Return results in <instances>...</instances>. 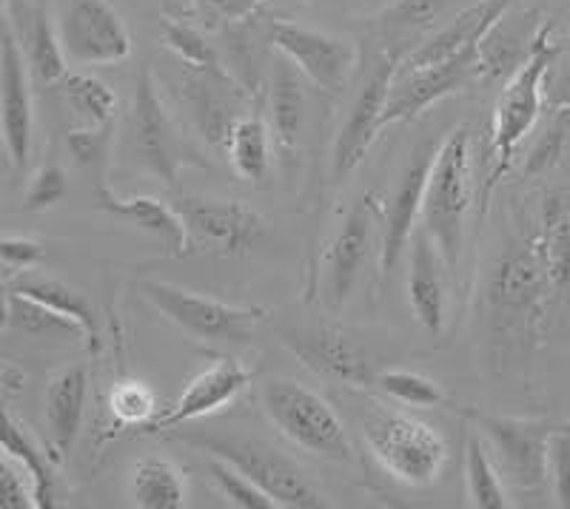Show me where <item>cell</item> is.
I'll use <instances>...</instances> for the list:
<instances>
[{
  "instance_id": "1f68e13d",
  "label": "cell",
  "mask_w": 570,
  "mask_h": 509,
  "mask_svg": "<svg viewBox=\"0 0 570 509\" xmlns=\"http://www.w3.org/2000/svg\"><path fill=\"white\" fill-rule=\"evenodd\" d=\"M3 328L18 330L32 339H43V336H78L80 330L69 322V319L58 317L55 310L46 305L35 302V299L23 297L18 290H9L7 302H3Z\"/></svg>"
},
{
  "instance_id": "277c9868",
  "label": "cell",
  "mask_w": 570,
  "mask_h": 509,
  "mask_svg": "<svg viewBox=\"0 0 570 509\" xmlns=\"http://www.w3.org/2000/svg\"><path fill=\"white\" fill-rule=\"evenodd\" d=\"M263 410L285 439L312 456L351 465L354 447L340 413L328 399L294 379H272L263 385Z\"/></svg>"
},
{
  "instance_id": "d6986e66",
  "label": "cell",
  "mask_w": 570,
  "mask_h": 509,
  "mask_svg": "<svg viewBox=\"0 0 570 509\" xmlns=\"http://www.w3.org/2000/svg\"><path fill=\"white\" fill-rule=\"evenodd\" d=\"M511 9V0H482L476 7L456 14L448 27L431 34L425 43H420L409 58L402 60L400 69H425V66L445 63L456 54L468 52L473 46H480L482 38L499 23V18Z\"/></svg>"
},
{
  "instance_id": "8d00e7d4",
  "label": "cell",
  "mask_w": 570,
  "mask_h": 509,
  "mask_svg": "<svg viewBox=\"0 0 570 509\" xmlns=\"http://www.w3.org/2000/svg\"><path fill=\"white\" fill-rule=\"evenodd\" d=\"M208 476H212L214 487L220 490V496L226 498L232 507L240 509H279L277 501L268 496L263 487L252 481V478L243 476L237 467H232L223 458L208 456Z\"/></svg>"
},
{
  "instance_id": "f546056e",
  "label": "cell",
  "mask_w": 570,
  "mask_h": 509,
  "mask_svg": "<svg viewBox=\"0 0 570 509\" xmlns=\"http://www.w3.org/2000/svg\"><path fill=\"white\" fill-rule=\"evenodd\" d=\"M268 111H272V137L274 146L283 157L292 154L297 149L299 134H303V120H305V94L303 83L297 74L283 69L272 83V100H268Z\"/></svg>"
},
{
  "instance_id": "b9f144b4",
  "label": "cell",
  "mask_w": 570,
  "mask_h": 509,
  "mask_svg": "<svg viewBox=\"0 0 570 509\" xmlns=\"http://www.w3.org/2000/svg\"><path fill=\"white\" fill-rule=\"evenodd\" d=\"M548 467H551L553 498L559 507L570 509V430H553Z\"/></svg>"
},
{
  "instance_id": "7c38bea8",
  "label": "cell",
  "mask_w": 570,
  "mask_h": 509,
  "mask_svg": "<svg viewBox=\"0 0 570 509\" xmlns=\"http://www.w3.org/2000/svg\"><path fill=\"white\" fill-rule=\"evenodd\" d=\"M396 71H400V58L396 54H383L371 66L368 78L363 80V86L356 91L348 117H345L343 129H340L337 140H334V149H331V177H334V182H343L363 162L371 142L385 129L383 117L385 109H389Z\"/></svg>"
},
{
  "instance_id": "ee69618b",
  "label": "cell",
  "mask_w": 570,
  "mask_h": 509,
  "mask_svg": "<svg viewBox=\"0 0 570 509\" xmlns=\"http://www.w3.org/2000/svg\"><path fill=\"white\" fill-rule=\"evenodd\" d=\"M111 146V126L104 129H83L69 134V151L78 166H98L106 160Z\"/></svg>"
},
{
  "instance_id": "8992f818",
  "label": "cell",
  "mask_w": 570,
  "mask_h": 509,
  "mask_svg": "<svg viewBox=\"0 0 570 509\" xmlns=\"http://www.w3.org/2000/svg\"><path fill=\"white\" fill-rule=\"evenodd\" d=\"M140 297L163 319H169L171 325L191 333L195 339H208V342L243 345L268 319V308L228 305L223 299L203 297L197 290L180 288L175 282H163V279H142Z\"/></svg>"
},
{
  "instance_id": "bcb514c9",
  "label": "cell",
  "mask_w": 570,
  "mask_h": 509,
  "mask_svg": "<svg viewBox=\"0 0 570 509\" xmlns=\"http://www.w3.org/2000/svg\"><path fill=\"white\" fill-rule=\"evenodd\" d=\"M562 142H564V123L559 120V123H553L551 129L539 137L537 146H533L525 166L528 174H539V171H544V168H551L553 162H557L559 151H562Z\"/></svg>"
},
{
  "instance_id": "5bb4252c",
  "label": "cell",
  "mask_w": 570,
  "mask_h": 509,
  "mask_svg": "<svg viewBox=\"0 0 570 509\" xmlns=\"http://www.w3.org/2000/svg\"><path fill=\"white\" fill-rule=\"evenodd\" d=\"M272 43L279 54L320 89L340 94L356 66V49L337 34L305 29L297 23H274Z\"/></svg>"
},
{
  "instance_id": "f1b7e54d",
  "label": "cell",
  "mask_w": 570,
  "mask_h": 509,
  "mask_svg": "<svg viewBox=\"0 0 570 509\" xmlns=\"http://www.w3.org/2000/svg\"><path fill=\"white\" fill-rule=\"evenodd\" d=\"M465 487L468 501L476 509H505V478L499 472L497 458L488 450L476 430L465 432Z\"/></svg>"
},
{
  "instance_id": "30bf717a",
  "label": "cell",
  "mask_w": 570,
  "mask_h": 509,
  "mask_svg": "<svg viewBox=\"0 0 570 509\" xmlns=\"http://www.w3.org/2000/svg\"><path fill=\"white\" fill-rule=\"evenodd\" d=\"M551 288L539 239L505 253L488 279V305H491L493 325H502L505 330H531L533 322L542 317L544 297Z\"/></svg>"
},
{
  "instance_id": "44dd1931",
  "label": "cell",
  "mask_w": 570,
  "mask_h": 509,
  "mask_svg": "<svg viewBox=\"0 0 570 509\" xmlns=\"http://www.w3.org/2000/svg\"><path fill=\"white\" fill-rule=\"evenodd\" d=\"M283 342L312 370L348 385H371L376 370L340 330H283Z\"/></svg>"
},
{
  "instance_id": "4316f807",
  "label": "cell",
  "mask_w": 570,
  "mask_h": 509,
  "mask_svg": "<svg viewBox=\"0 0 570 509\" xmlns=\"http://www.w3.org/2000/svg\"><path fill=\"white\" fill-rule=\"evenodd\" d=\"M226 154L237 177L246 182H263L272 168V129L263 114H246L232 126L226 140Z\"/></svg>"
},
{
  "instance_id": "9a60e30c",
  "label": "cell",
  "mask_w": 570,
  "mask_h": 509,
  "mask_svg": "<svg viewBox=\"0 0 570 509\" xmlns=\"http://www.w3.org/2000/svg\"><path fill=\"white\" fill-rule=\"evenodd\" d=\"M252 381V370L243 361L232 359V356H217L206 370L195 376L183 387V393L177 396L175 405H169L157 419L142 427L140 432L146 436H160L175 427L188 425V421L206 419V416L217 413L226 405H232L237 396L243 393Z\"/></svg>"
},
{
  "instance_id": "60d3db41",
  "label": "cell",
  "mask_w": 570,
  "mask_h": 509,
  "mask_svg": "<svg viewBox=\"0 0 570 509\" xmlns=\"http://www.w3.org/2000/svg\"><path fill=\"white\" fill-rule=\"evenodd\" d=\"M0 507L3 509H35L32 481L12 458L3 456L0 465Z\"/></svg>"
},
{
  "instance_id": "cb8c5ba5",
  "label": "cell",
  "mask_w": 570,
  "mask_h": 509,
  "mask_svg": "<svg viewBox=\"0 0 570 509\" xmlns=\"http://www.w3.org/2000/svg\"><path fill=\"white\" fill-rule=\"evenodd\" d=\"M186 94L203 137H206L212 146H226L228 131H232V126L240 120V114H237L232 106L234 89L232 80L226 78V71L188 69Z\"/></svg>"
},
{
  "instance_id": "e0dca14e",
  "label": "cell",
  "mask_w": 570,
  "mask_h": 509,
  "mask_svg": "<svg viewBox=\"0 0 570 509\" xmlns=\"http://www.w3.org/2000/svg\"><path fill=\"white\" fill-rule=\"evenodd\" d=\"M440 146L425 142L411 154L409 166L402 171L400 182L394 188L389 208H385V228H383V246H380V268L389 277L400 265L402 253L411 246L416 231V220L422 217V202H425V188L431 168H434V157Z\"/></svg>"
},
{
  "instance_id": "7bdbcfd3",
  "label": "cell",
  "mask_w": 570,
  "mask_h": 509,
  "mask_svg": "<svg viewBox=\"0 0 570 509\" xmlns=\"http://www.w3.org/2000/svg\"><path fill=\"white\" fill-rule=\"evenodd\" d=\"M0 259H3V273H7V279H12L18 273L35 268L43 259V248L35 239L7 237L0 242Z\"/></svg>"
},
{
  "instance_id": "836d02e7",
  "label": "cell",
  "mask_w": 570,
  "mask_h": 509,
  "mask_svg": "<svg viewBox=\"0 0 570 509\" xmlns=\"http://www.w3.org/2000/svg\"><path fill=\"white\" fill-rule=\"evenodd\" d=\"M548 277L553 288L570 285V213L559 200H548L544 206V228L539 237Z\"/></svg>"
},
{
  "instance_id": "3957f363",
  "label": "cell",
  "mask_w": 570,
  "mask_h": 509,
  "mask_svg": "<svg viewBox=\"0 0 570 509\" xmlns=\"http://www.w3.org/2000/svg\"><path fill=\"white\" fill-rule=\"evenodd\" d=\"M177 441L197 450L208 452L214 458H223L232 467L252 478L257 487L268 492L277 501V507L285 509H323L328 507L325 498L314 490V483L303 476L292 458L283 456L277 447L268 441L246 439V436H223V432L212 430H188L177 432L171 430Z\"/></svg>"
},
{
  "instance_id": "7402d4cb",
  "label": "cell",
  "mask_w": 570,
  "mask_h": 509,
  "mask_svg": "<svg viewBox=\"0 0 570 509\" xmlns=\"http://www.w3.org/2000/svg\"><path fill=\"white\" fill-rule=\"evenodd\" d=\"M98 208L111 213V217H117V220H124L129 226L140 228V231L151 233L160 242L166 257H183V253L191 251L180 211L169 208L166 202L155 200V197H120V193H115L100 180Z\"/></svg>"
},
{
  "instance_id": "ab89813d",
  "label": "cell",
  "mask_w": 570,
  "mask_h": 509,
  "mask_svg": "<svg viewBox=\"0 0 570 509\" xmlns=\"http://www.w3.org/2000/svg\"><path fill=\"white\" fill-rule=\"evenodd\" d=\"M66 197V174L60 166H43L38 174L32 177L27 188V200L23 208L27 211H46V208L58 206Z\"/></svg>"
},
{
  "instance_id": "e575fe53",
  "label": "cell",
  "mask_w": 570,
  "mask_h": 509,
  "mask_svg": "<svg viewBox=\"0 0 570 509\" xmlns=\"http://www.w3.org/2000/svg\"><path fill=\"white\" fill-rule=\"evenodd\" d=\"M385 396L409 407H440L445 405V393L434 379L414 373V370H376L374 381Z\"/></svg>"
},
{
  "instance_id": "d6a6232c",
  "label": "cell",
  "mask_w": 570,
  "mask_h": 509,
  "mask_svg": "<svg viewBox=\"0 0 570 509\" xmlns=\"http://www.w3.org/2000/svg\"><path fill=\"white\" fill-rule=\"evenodd\" d=\"M27 60L35 78L43 83H60L69 74V58L60 43L58 27H52L43 12L32 14V27L27 32Z\"/></svg>"
},
{
  "instance_id": "9c48e42d",
  "label": "cell",
  "mask_w": 570,
  "mask_h": 509,
  "mask_svg": "<svg viewBox=\"0 0 570 509\" xmlns=\"http://www.w3.org/2000/svg\"><path fill=\"white\" fill-rule=\"evenodd\" d=\"M177 211L186 226L188 248L208 257H246L266 237V222L246 202L183 197Z\"/></svg>"
},
{
  "instance_id": "4fadbf2b",
  "label": "cell",
  "mask_w": 570,
  "mask_h": 509,
  "mask_svg": "<svg viewBox=\"0 0 570 509\" xmlns=\"http://www.w3.org/2000/svg\"><path fill=\"white\" fill-rule=\"evenodd\" d=\"M32 91H29V60L18 34H14L12 18L3 20L0 34V131L7 146L9 162L23 168L32 154Z\"/></svg>"
},
{
  "instance_id": "6da1fadb",
  "label": "cell",
  "mask_w": 570,
  "mask_h": 509,
  "mask_svg": "<svg viewBox=\"0 0 570 509\" xmlns=\"http://www.w3.org/2000/svg\"><path fill=\"white\" fill-rule=\"evenodd\" d=\"M356 419L371 456L396 481L428 487L442 476L448 465V441L440 430L376 399L360 401Z\"/></svg>"
},
{
  "instance_id": "83f0119b",
  "label": "cell",
  "mask_w": 570,
  "mask_h": 509,
  "mask_svg": "<svg viewBox=\"0 0 570 509\" xmlns=\"http://www.w3.org/2000/svg\"><path fill=\"white\" fill-rule=\"evenodd\" d=\"M131 498L140 509H183L188 503L186 478L169 458H142L131 472Z\"/></svg>"
},
{
  "instance_id": "f35d334b",
  "label": "cell",
  "mask_w": 570,
  "mask_h": 509,
  "mask_svg": "<svg viewBox=\"0 0 570 509\" xmlns=\"http://www.w3.org/2000/svg\"><path fill=\"white\" fill-rule=\"evenodd\" d=\"M460 0H396L394 7L383 14V23L389 27H428L440 20L448 9H454Z\"/></svg>"
},
{
  "instance_id": "ac0fdd59",
  "label": "cell",
  "mask_w": 570,
  "mask_h": 509,
  "mask_svg": "<svg viewBox=\"0 0 570 509\" xmlns=\"http://www.w3.org/2000/svg\"><path fill=\"white\" fill-rule=\"evenodd\" d=\"M371 237H374V202L360 200L343 217L337 237L328 248V302L331 308H343L351 290L360 282L365 262H368Z\"/></svg>"
},
{
  "instance_id": "2e32d148",
  "label": "cell",
  "mask_w": 570,
  "mask_h": 509,
  "mask_svg": "<svg viewBox=\"0 0 570 509\" xmlns=\"http://www.w3.org/2000/svg\"><path fill=\"white\" fill-rule=\"evenodd\" d=\"M473 78H480V46H473V49L445 60V63L425 66V69H400L394 89H391L383 126L414 120L428 106H434L451 91L468 86Z\"/></svg>"
},
{
  "instance_id": "8fae6325",
  "label": "cell",
  "mask_w": 570,
  "mask_h": 509,
  "mask_svg": "<svg viewBox=\"0 0 570 509\" xmlns=\"http://www.w3.org/2000/svg\"><path fill=\"white\" fill-rule=\"evenodd\" d=\"M58 34L69 63L109 66L131 58V34L109 0H66Z\"/></svg>"
},
{
  "instance_id": "74e56055",
  "label": "cell",
  "mask_w": 570,
  "mask_h": 509,
  "mask_svg": "<svg viewBox=\"0 0 570 509\" xmlns=\"http://www.w3.org/2000/svg\"><path fill=\"white\" fill-rule=\"evenodd\" d=\"M166 46H169L171 52H175L188 69H197V71L220 69L212 46L206 43V38H203L197 29L188 27V23L169 20V23H166Z\"/></svg>"
},
{
  "instance_id": "d4e9b609",
  "label": "cell",
  "mask_w": 570,
  "mask_h": 509,
  "mask_svg": "<svg viewBox=\"0 0 570 509\" xmlns=\"http://www.w3.org/2000/svg\"><path fill=\"white\" fill-rule=\"evenodd\" d=\"M14 290L23 293V297L35 299V302L46 305V308L55 310L58 317L69 319V322L80 330V342H83L91 353H98L100 350L98 313H95L91 302L80 293L78 288H71V285L60 282V279L55 277H35V279H20Z\"/></svg>"
},
{
  "instance_id": "603a6c76",
  "label": "cell",
  "mask_w": 570,
  "mask_h": 509,
  "mask_svg": "<svg viewBox=\"0 0 570 509\" xmlns=\"http://www.w3.org/2000/svg\"><path fill=\"white\" fill-rule=\"evenodd\" d=\"M445 259L436 251L434 239L425 228H416L411 239L409 305L428 333H442L445 325Z\"/></svg>"
},
{
  "instance_id": "5b68a950",
  "label": "cell",
  "mask_w": 570,
  "mask_h": 509,
  "mask_svg": "<svg viewBox=\"0 0 570 509\" xmlns=\"http://www.w3.org/2000/svg\"><path fill=\"white\" fill-rule=\"evenodd\" d=\"M553 58H557V46L551 40V23H542L537 29L531 52H528L525 63L513 71V78L502 89L493 109V126H491V177H488L485 193L499 182V177L505 174L511 166L513 154H517L519 142L525 140L528 131L537 123L539 111H542V86L548 78Z\"/></svg>"
},
{
  "instance_id": "7a4b0ae2",
  "label": "cell",
  "mask_w": 570,
  "mask_h": 509,
  "mask_svg": "<svg viewBox=\"0 0 570 509\" xmlns=\"http://www.w3.org/2000/svg\"><path fill=\"white\" fill-rule=\"evenodd\" d=\"M468 208H471V129L456 126L436 149L425 202H422V228L434 239L448 273L460 268Z\"/></svg>"
},
{
  "instance_id": "ffe728a7",
  "label": "cell",
  "mask_w": 570,
  "mask_h": 509,
  "mask_svg": "<svg viewBox=\"0 0 570 509\" xmlns=\"http://www.w3.org/2000/svg\"><path fill=\"white\" fill-rule=\"evenodd\" d=\"M86 396H89V373L83 365L63 368L46 385L43 419L55 465H60L78 441L86 416Z\"/></svg>"
},
{
  "instance_id": "484cf974",
  "label": "cell",
  "mask_w": 570,
  "mask_h": 509,
  "mask_svg": "<svg viewBox=\"0 0 570 509\" xmlns=\"http://www.w3.org/2000/svg\"><path fill=\"white\" fill-rule=\"evenodd\" d=\"M3 456L12 458L20 470L27 472L35 490V509L55 507V476H52V456H46L38 447V441L27 432L12 416V410L3 413Z\"/></svg>"
},
{
  "instance_id": "4dcf8cb0",
  "label": "cell",
  "mask_w": 570,
  "mask_h": 509,
  "mask_svg": "<svg viewBox=\"0 0 570 509\" xmlns=\"http://www.w3.org/2000/svg\"><path fill=\"white\" fill-rule=\"evenodd\" d=\"M60 91H63L66 103H69V109L75 111V117L86 129L111 126L117 97L104 80L95 78V74H86V71H75V74H66L60 80Z\"/></svg>"
},
{
  "instance_id": "f6af8a7d",
  "label": "cell",
  "mask_w": 570,
  "mask_h": 509,
  "mask_svg": "<svg viewBox=\"0 0 570 509\" xmlns=\"http://www.w3.org/2000/svg\"><path fill=\"white\" fill-rule=\"evenodd\" d=\"M259 0H195L197 12L206 18L208 27L226 23V20H243L257 12Z\"/></svg>"
},
{
  "instance_id": "52a82bcc",
  "label": "cell",
  "mask_w": 570,
  "mask_h": 509,
  "mask_svg": "<svg viewBox=\"0 0 570 509\" xmlns=\"http://www.w3.org/2000/svg\"><path fill=\"white\" fill-rule=\"evenodd\" d=\"M131 151L140 166L157 177L166 188H177L180 171L186 166H197V157L177 123L171 120L169 109L163 103L151 66H142L135 80V100H131Z\"/></svg>"
},
{
  "instance_id": "ba28073f",
  "label": "cell",
  "mask_w": 570,
  "mask_h": 509,
  "mask_svg": "<svg viewBox=\"0 0 570 509\" xmlns=\"http://www.w3.org/2000/svg\"><path fill=\"white\" fill-rule=\"evenodd\" d=\"M485 432L497 467L517 496L544 498L551 478V436L553 427L544 421L508 419V416H476Z\"/></svg>"
},
{
  "instance_id": "d590c367",
  "label": "cell",
  "mask_w": 570,
  "mask_h": 509,
  "mask_svg": "<svg viewBox=\"0 0 570 509\" xmlns=\"http://www.w3.org/2000/svg\"><path fill=\"white\" fill-rule=\"evenodd\" d=\"M109 413L115 416L117 427H146L157 419V396L146 381L124 379L111 387L109 393Z\"/></svg>"
}]
</instances>
